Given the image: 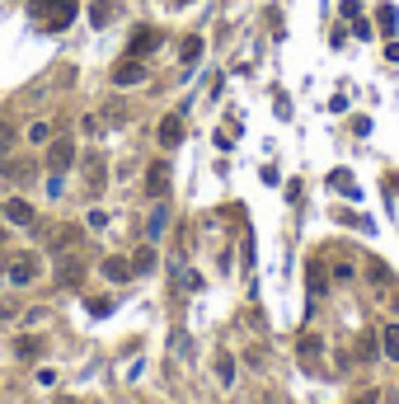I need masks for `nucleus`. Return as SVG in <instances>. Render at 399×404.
<instances>
[{
  "instance_id": "1",
  "label": "nucleus",
  "mask_w": 399,
  "mask_h": 404,
  "mask_svg": "<svg viewBox=\"0 0 399 404\" xmlns=\"http://www.w3.org/2000/svg\"><path fill=\"white\" fill-rule=\"evenodd\" d=\"M33 15L47 33H62L76 19V0H33Z\"/></svg>"
},
{
  "instance_id": "2",
  "label": "nucleus",
  "mask_w": 399,
  "mask_h": 404,
  "mask_svg": "<svg viewBox=\"0 0 399 404\" xmlns=\"http://www.w3.org/2000/svg\"><path fill=\"white\" fill-rule=\"evenodd\" d=\"M71 165H76V141H66V137L47 141V170H52V174H66Z\"/></svg>"
},
{
  "instance_id": "3",
  "label": "nucleus",
  "mask_w": 399,
  "mask_h": 404,
  "mask_svg": "<svg viewBox=\"0 0 399 404\" xmlns=\"http://www.w3.org/2000/svg\"><path fill=\"white\" fill-rule=\"evenodd\" d=\"M5 273H10V282L15 287H24V282L38 278V254H10V264H5Z\"/></svg>"
},
{
  "instance_id": "4",
  "label": "nucleus",
  "mask_w": 399,
  "mask_h": 404,
  "mask_svg": "<svg viewBox=\"0 0 399 404\" xmlns=\"http://www.w3.org/2000/svg\"><path fill=\"white\" fill-rule=\"evenodd\" d=\"M160 43H165V33H160V29H137V33H132V47H127V57H137V62H141V57H151Z\"/></svg>"
},
{
  "instance_id": "5",
  "label": "nucleus",
  "mask_w": 399,
  "mask_h": 404,
  "mask_svg": "<svg viewBox=\"0 0 399 404\" xmlns=\"http://www.w3.org/2000/svg\"><path fill=\"white\" fill-rule=\"evenodd\" d=\"M155 137H160V146H165V151H174V146L184 141V118H179V113H165V118H160V127H155Z\"/></svg>"
},
{
  "instance_id": "6",
  "label": "nucleus",
  "mask_w": 399,
  "mask_h": 404,
  "mask_svg": "<svg viewBox=\"0 0 399 404\" xmlns=\"http://www.w3.org/2000/svg\"><path fill=\"white\" fill-rule=\"evenodd\" d=\"M0 217L15 221V226H33V221H38V217H33V207L24 198H5V202H0Z\"/></svg>"
},
{
  "instance_id": "7",
  "label": "nucleus",
  "mask_w": 399,
  "mask_h": 404,
  "mask_svg": "<svg viewBox=\"0 0 399 404\" xmlns=\"http://www.w3.org/2000/svg\"><path fill=\"white\" fill-rule=\"evenodd\" d=\"M141 80H146V62H137V57H127L123 66H113V85H141Z\"/></svg>"
},
{
  "instance_id": "8",
  "label": "nucleus",
  "mask_w": 399,
  "mask_h": 404,
  "mask_svg": "<svg viewBox=\"0 0 399 404\" xmlns=\"http://www.w3.org/2000/svg\"><path fill=\"white\" fill-rule=\"evenodd\" d=\"M146 193H151V198H165L169 193V165L165 160H155L151 170H146Z\"/></svg>"
},
{
  "instance_id": "9",
  "label": "nucleus",
  "mask_w": 399,
  "mask_h": 404,
  "mask_svg": "<svg viewBox=\"0 0 399 404\" xmlns=\"http://www.w3.org/2000/svg\"><path fill=\"white\" fill-rule=\"evenodd\" d=\"M80 278H85V268H80V259H71V254H62V264H57V282H62V287H80Z\"/></svg>"
},
{
  "instance_id": "10",
  "label": "nucleus",
  "mask_w": 399,
  "mask_h": 404,
  "mask_svg": "<svg viewBox=\"0 0 399 404\" xmlns=\"http://www.w3.org/2000/svg\"><path fill=\"white\" fill-rule=\"evenodd\" d=\"M104 278H108V282H132L137 273H132V264H127V259L108 254V259H104Z\"/></svg>"
},
{
  "instance_id": "11",
  "label": "nucleus",
  "mask_w": 399,
  "mask_h": 404,
  "mask_svg": "<svg viewBox=\"0 0 399 404\" xmlns=\"http://www.w3.org/2000/svg\"><path fill=\"white\" fill-rule=\"evenodd\" d=\"M76 240H80L76 226H57V231H52V249H57V254H71V245H76Z\"/></svg>"
},
{
  "instance_id": "12",
  "label": "nucleus",
  "mask_w": 399,
  "mask_h": 404,
  "mask_svg": "<svg viewBox=\"0 0 399 404\" xmlns=\"http://www.w3.org/2000/svg\"><path fill=\"white\" fill-rule=\"evenodd\" d=\"M85 184H90V193H99V188H104V160H99V156L85 160Z\"/></svg>"
},
{
  "instance_id": "13",
  "label": "nucleus",
  "mask_w": 399,
  "mask_h": 404,
  "mask_svg": "<svg viewBox=\"0 0 399 404\" xmlns=\"http://www.w3.org/2000/svg\"><path fill=\"white\" fill-rule=\"evenodd\" d=\"M296 353H301V358H306V362H315V358H320V353H324V339H320V334H306V339L296 343Z\"/></svg>"
},
{
  "instance_id": "14",
  "label": "nucleus",
  "mask_w": 399,
  "mask_h": 404,
  "mask_svg": "<svg viewBox=\"0 0 399 404\" xmlns=\"http://www.w3.org/2000/svg\"><path fill=\"white\" fill-rule=\"evenodd\" d=\"M329 188H334V193H348V198H357V184H353V174H348V170H334V174H329Z\"/></svg>"
},
{
  "instance_id": "15",
  "label": "nucleus",
  "mask_w": 399,
  "mask_h": 404,
  "mask_svg": "<svg viewBox=\"0 0 399 404\" xmlns=\"http://www.w3.org/2000/svg\"><path fill=\"white\" fill-rule=\"evenodd\" d=\"M376 19H381V33H385V38H395V29H399V10H395V5H381V10H376Z\"/></svg>"
},
{
  "instance_id": "16",
  "label": "nucleus",
  "mask_w": 399,
  "mask_h": 404,
  "mask_svg": "<svg viewBox=\"0 0 399 404\" xmlns=\"http://www.w3.org/2000/svg\"><path fill=\"white\" fill-rule=\"evenodd\" d=\"M15 353H19V358H38V353H43V339L24 334V339H15Z\"/></svg>"
},
{
  "instance_id": "17",
  "label": "nucleus",
  "mask_w": 399,
  "mask_h": 404,
  "mask_svg": "<svg viewBox=\"0 0 399 404\" xmlns=\"http://www.w3.org/2000/svg\"><path fill=\"white\" fill-rule=\"evenodd\" d=\"M381 348H385V358H395V362H399V325H385Z\"/></svg>"
},
{
  "instance_id": "18",
  "label": "nucleus",
  "mask_w": 399,
  "mask_h": 404,
  "mask_svg": "<svg viewBox=\"0 0 399 404\" xmlns=\"http://www.w3.org/2000/svg\"><path fill=\"white\" fill-rule=\"evenodd\" d=\"M179 57H184V62L193 66V62L202 57V38H184V47H179Z\"/></svg>"
},
{
  "instance_id": "19",
  "label": "nucleus",
  "mask_w": 399,
  "mask_h": 404,
  "mask_svg": "<svg viewBox=\"0 0 399 404\" xmlns=\"http://www.w3.org/2000/svg\"><path fill=\"white\" fill-rule=\"evenodd\" d=\"M151 268H155V249L146 245V249L137 254V259H132V273H151Z\"/></svg>"
},
{
  "instance_id": "20",
  "label": "nucleus",
  "mask_w": 399,
  "mask_h": 404,
  "mask_svg": "<svg viewBox=\"0 0 399 404\" xmlns=\"http://www.w3.org/2000/svg\"><path fill=\"white\" fill-rule=\"evenodd\" d=\"M216 376H221V386H231V381H235V358H226V353H221V362H216Z\"/></svg>"
},
{
  "instance_id": "21",
  "label": "nucleus",
  "mask_w": 399,
  "mask_h": 404,
  "mask_svg": "<svg viewBox=\"0 0 399 404\" xmlns=\"http://www.w3.org/2000/svg\"><path fill=\"white\" fill-rule=\"evenodd\" d=\"M90 19H94V24H108V19H113V5H108V0H94V5H90Z\"/></svg>"
},
{
  "instance_id": "22",
  "label": "nucleus",
  "mask_w": 399,
  "mask_h": 404,
  "mask_svg": "<svg viewBox=\"0 0 399 404\" xmlns=\"http://www.w3.org/2000/svg\"><path fill=\"white\" fill-rule=\"evenodd\" d=\"M5 179H15V184H24V179H33V170L24 165V160H15V165H5Z\"/></svg>"
},
{
  "instance_id": "23",
  "label": "nucleus",
  "mask_w": 399,
  "mask_h": 404,
  "mask_svg": "<svg viewBox=\"0 0 399 404\" xmlns=\"http://www.w3.org/2000/svg\"><path fill=\"white\" fill-rule=\"evenodd\" d=\"M29 141H33V146H47V141H52V127H47V123H33V127H29Z\"/></svg>"
},
{
  "instance_id": "24",
  "label": "nucleus",
  "mask_w": 399,
  "mask_h": 404,
  "mask_svg": "<svg viewBox=\"0 0 399 404\" xmlns=\"http://www.w3.org/2000/svg\"><path fill=\"white\" fill-rule=\"evenodd\" d=\"M306 273H310V296H320V292H324V268H320V264H310Z\"/></svg>"
},
{
  "instance_id": "25",
  "label": "nucleus",
  "mask_w": 399,
  "mask_h": 404,
  "mask_svg": "<svg viewBox=\"0 0 399 404\" xmlns=\"http://www.w3.org/2000/svg\"><path fill=\"white\" fill-rule=\"evenodd\" d=\"M165 221H169V212H165V202H160V207H155V217H151V240L165 231Z\"/></svg>"
},
{
  "instance_id": "26",
  "label": "nucleus",
  "mask_w": 399,
  "mask_h": 404,
  "mask_svg": "<svg viewBox=\"0 0 399 404\" xmlns=\"http://www.w3.org/2000/svg\"><path fill=\"white\" fill-rule=\"evenodd\" d=\"M338 221H348V226H357V231H371V221L357 217V212H338Z\"/></svg>"
},
{
  "instance_id": "27",
  "label": "nucleus",
  "mask_w": 399,
  "mask_h": 404,
  "mask_svg": "<svg viewBox=\"0 0 399 404\" xmlns=\"http://www.w3.org/2000/svg\"><path fill=\"white\" fill-rule=\"evenodd\" d=\"M113 311V301L108 296H90V315H108Z\"/></svg>"
},
{
  "instance_id": "28",
  "label": "nucleus",
  "mask_w": 399,
  "mask_h": 404,
  "mask_svg": "<svg viewBox=\"0 0 399 404\" xmlns=\"http://www.w3.org/2000/svg\"><path fill=\"white\" fill-rule=\"evenodd\" d=\"M10 146H15V127H10V123H0V156H5Z\"/></svg>"
},
{
  "instance_id": "29",
  "label": "nucleus",
  "mask_w": 399,
  "mask_h": 404,
  "mask_svg": "<svg viewBox=\"0 0 399 404\" xmlns=\"http://www.w3.org/2000/svg\"><path fill=\"white\" fill-rule=\"evenodd\" d=\"M371 282H390V268H385V264H371Z\"/></svg>"
},
{
  "instance_id": "30",
  "label": "nucleus",
  "mask_w": 399,
  "mask_h": 404,
  "mask_svg": "<svg viewBox=\"0 0 399 404\" xmlns=\"http://www.w3.org/2000/svg\"><path fill=\"white\" fill-rule=\"evenodd\" d=\"M376 400H381V395H376V390H362V395H357L353 404H376Z\"/></svg>"
},
{
  "instance_id": "31",
  "label": "nucleus",
  "mask_w": 399,
  "mask_h": 404,
  "mask_svg": "<svg viewBox=\"0 0 399 404\" xmlns=\"http://www.w3.org/2000/svg\"><path fill=\"white\" fill-rule=\"evenodd\" d=\"M385 62H399V43H390V47H385Z\"/></svg>"
},
{
  "instance_id": "32",
  "label": "nucleus",
  "mask_w": 399,
  "mask_h": 404,
  "mask_svg": "<svg viewBox=\"0 0 399 404\" xmlns=\"http://www.w3.org/2000/svg\"><path fill=\"white\" fill-rule=\"evenodd\" d=\"M57 404H80V400H66V395H62V400H57Z\"/></svg>"
},
{
  "instance_id": "33",
  "label": "nucleus",
  "mask_w": 399,
  "mask_h": 404,
  "mask_svg": "<svg viewBox=\"0 0 399 404\" xmlns=\"http://www.w3.org/2000/svg\"><path fill=\"white\" fill-rule=\"evenodd\" d=\"M5 240H10V235H5V231H0V249H5Z\"/></svg>"
},
{
  "instance_id": "34",
  "label": "nucleus",
  "mask_w": 399,
  "mask_h": 404,
  "mask_svg": "<svg viewBox=\"0 0 399 404\" xmlns=\"http://www.w3.org/2000/svg\"><path fill=\"white\" fill-rule=\"evenodd\" d=\"M174 5H193V0H174Z\"/></svg>"
}]
</instances>
